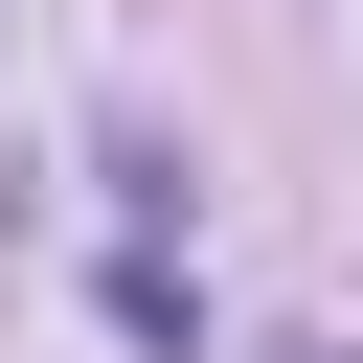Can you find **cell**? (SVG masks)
I'll use <instances>...</instances> for the list:
<instances>
[{
    "label": "cell",
    "mask_w": 363,
    "mask_h": 363,
    "mask_svg": "<svg viewBox=\"0 0 363 363\" xmlns=\"http://www.w3.org/2000/svg\"><path fill=\"white\" fill-rule=\"evenodd\" d=\"M113 340H136V363H204V272H182V227L113 250Z\"/></svg>",
    "instance_id": "1"
},
{
    "label": "cell",
    "mask_w": 363,
    "mask_h": 363,
    "mask_svg": "<svg viewBox=\"0 0 363 363\" xmlns=\"http://www.w3.org/2000/svg\"><path fill=\"white\" fill-rule=\"evenodd\" d=\"M272 363H363V340H272Z\"/></svg>",
    "instance_id": "2"
}]
</instances>
